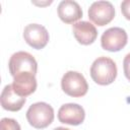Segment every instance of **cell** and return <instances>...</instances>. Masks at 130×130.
I'll return each instance as SVG.
<instances>
[{
	"label": "cell",
	"mask_w": 130,
	"mask_h": 130,
	"mask_svg": "<svg viewBox=\"0 0 130 130\" xmlns=\"http://www.w3.org/2000/svg\"><path fill=\"white\" fill-rule=\"evenodd\" d=\"M0 100H1L2 108L7 111H11V112L19 111L23 107L26 101L25 98L20 96L14 91L12 84H7L4 86L1 92Z\"/></svg>",
	"instance_id": "12"
},
{
	"label": "cell",
	"mask_w": 130,
	"mask_h": 130,
	"mask_svg": "<svg viewBox=\"0 0 130 130\" xmlns=\"http://www.w3.org/2000/svg\"><path fill=\"white\" fill-rule=\"evenodd\" d=\"M114 16L115 8L110 1H95L88 8L89 19L100 26L111 22Z\"/></svg>",
	"instance_id": "6"
},
{
	"label": "cell",
	"mask_w": 130,
	"mask_h": 130,
	"mask_svg": "<svg viewBox=\"0 0 130 130\" xmlns=\"http://www.w3.org/2000/svg\"><path fill=\"white\" fill-rule=\"evenodd\" d=\"M23 39L31 48L41 50L49 42V32L42 24L29 23L23 29Z\"/></svg>",
	"instance_id": "7"
},
{
	"label": "cell",
	"mask_w": 130,
	"mask_h": 130,
	"mask_svg": "<svg viewBox=\"0 0 130 130\" xmlns=\"http://www.w3.org/2000/svg\"><path fill=\"white\" fill-rule=\"evenodd\" d=\"M128 41L127 32L124 28L114 26L106 29L101 38L103 49L110 52H118L123 49Z\"/></svg>",
	"instance_id": "5"
},
{
	"label": "cell",
	"mask_w": 130,
	"mask_h": 130,
	"mask_svg": "<svg viewBox=\"0 0 130 130\" xmlns=\"http://www.w3.org/2000/svg\"><path fill=\"white\" fill-rule=\"evenodd\" d=\"M26 119L29 125L37 129L48 127L54 120V110L47 103H35L26 111Z\"/></svg>",
	"instance_id": "2"
},
{
	"label": "cell",
	"mask_w": 130,
	"mask_h": 130,
	"mask_svg": "<svg viewBox=\"0 0 130 130\" xmlns=\"http://www.w3.org/2000/svg\"><path fill=\"white\" fill-rule=\"evenodd\" d=\"M63 91L73 98L83 96L88 89V84L84 76L77 71H67L61 79Z\"/></svg>",
	"instance_id": "4"
},
{
	"label": "cell",
	"mask_w": 130,
	"mask_h": 130,
	"mask_svg": "<svg viewBox=\"0 0 130 130\" xmlns=\"http://www.w3.org/2000/svg\"><path fill=\"white\" fill-rule=\"evenodd\" d=\"M90 76L98 84H111L117 77L116 63L106 56L96 58L90 66Z\"/></svg>",
	"instance_id": "1"
},
{
	"label": "cell",
	"mask_w": 130,
	"mask_h": 130,
	"mask_svg": "<svg viewBox=\"0 0 130 130\" xmlns=\"http://www.w3.org/2000/svg\"><path fill=\"white\" fill-rule=\"evenodd\" d=\"M0 130H21L18 122L11 118H3L0 122Z\"/></svg>",
	"instance_id": "13"
},
{
	"label": "cell",
	"mask_w": 130,
	"mask_h": 130,
	"mask_svg": "<svg viewBox=\"0 0 130 130\" xmlns=\"http://www.w3.org/2000/svg\"><path fill=\"white\" fill-rule=\"evenodd\" d=\"M84 109L78 104H64L58 110V119L61 123L69 125H79L84 121Z\"/></svg>",
	"instance_id": "8"
},
{
	"label": "cell",
	"mask_w": 130,
	"mask_h": 130,
	"mask_svg": "<svg viewBox=\"0 0 130 130\" xmlns=\"http://www.w3.org/2000/svg\"><path fill=\"white\" fill-rule=\"evenodd\" d=\"M58 15L65 23H72L82 17V9L74 0H63L59 3Z\"/></svg>",
	"instance_id": "11"
},
{
	"label": "cell",
	"mask_w": 130,
	"mask_h": 130,
	"mask_svg": "<svg viewBox=\"0 0 130 130\" xmlns=\"http://www.w3.org/2000/svg\"><path fill=\"white\" fill-rule=\"evenodd\" d=\"M53 130H70V129L65 128V127H56V128H55V129H53Z\"/></svg>",
	"instance_id": "16"
},
{
	"label": "cell",
	"mask_w": 130,
	"mask_h": 130,
	"mask_svg": "<svg viewBox=\"0 0 130 130\" xmlns=\"http://www.w3.org/2000/svg\"><path fill=\"white\" fill-rule=\"evenodd\" d=\"M12 86L14 91L20 96H27L37 89L36 75L31 73H20L13 76Z\"/></svg>",
	"instance_id": "10"
},
{
	"label": "cell",
	"mask_w": 130,
	"mask_h": 130,
	"mask_svg": "<svg viewBox=\"0 0 130 130\" xmlns=\"http://www.w3.org/2000/svg\"><path fill=\"white\" fill-rule=\"evenodd\" d=\"M123 68L126 78L130 81V53H128L123 60Z\"/></svg>",
	"instance_id": "14"
},
{
	"label": "cell",
	"mask_w": 130,
	"mask_h": 130,
	"mask_svg": "<svg viewBox=\"0 0 130 130\" xmlns=\"http://www.w3.org/2000/svg\"><path fill=\"white\" fill-rule=\"evenodd\" d=\"M121 11L123 15L130 20V0H124L121 3Z\"/></svg>",
	"instance_id": "15"
},
{
	"label": "cell",
	"mask_w": 130,
	"mask_h": 130,
	"mask_svg": "<svg viewBox=\"0 0 130 130\" xmlns=\"http://www.w3.org/2000/svg\"><path fill=\"white\" fill-rule=\"evenodd\" d=\"M72 31L77 42L81 45H90L98 37L95 26L91 22L85 20L75 22L72 26Z\"/></svg>",
	"instance_id": "9"
},
{
	"label": "cell",
	"mask_w": 130,
	"mask_h": 130,
	"mask_svg": "<svg viewBox=\"0 0 130 130\" xmlns=\"http://www.w3.org/2000/svg\"><path fill=\"white\" fill-rule=\"evenodd\" d=\"M8 67L12 76L20 73H31L36 75L38 63L32 55L24 51H19L12 54L8 62Z\"/></svg>",
	"instance_id": "3"
}]
</instances>
